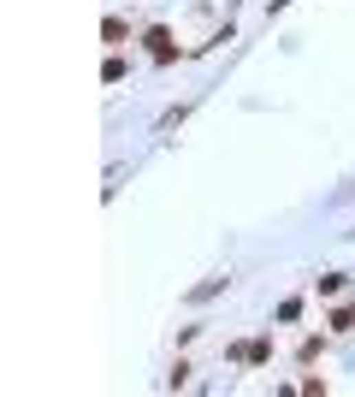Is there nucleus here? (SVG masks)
<instances>
[{"label":"nucleus","instance_id":"3","mask_svg":"<svg viewBox=\"0 0 355 397\" xmlns=\"http://www.w3.org/2000/svg\"><path fill=\"white\" fill-rule=\"evenodd\" d=\"M332 326H338V332H355V309H338V314H332Z\"/></svg>","mask_w":355,"mask_h":397},{"label":"nucleus","instance_id":"1","mask_svg":"<svg viewBox=\"0 0 355 397\" xmlns=\"http://www.w3.org/2000/svg\"><path fill=\"white\" fill-rule=\"evenodd\" d=\"M142 42H148V54H154V59H178V48H172V36H166V30H148Z\"/></svg>","mask_w":355,"mask_h":397},{"label":"nucleus","instance_id":"2","mask_svg":"<svg viewBox=\"0 0 355 397\" xmlns=\"http://www.w3.org/2000/svg\"><path fill=\"white\" fill-rule=\"evenodd\" d=\"M237 362H266V338H255V344H237Z\"/></svg>","mask_w":355,"mask_h":397}]
</instances>
